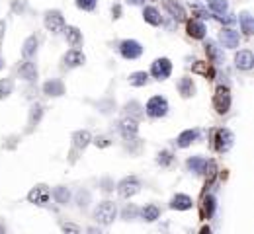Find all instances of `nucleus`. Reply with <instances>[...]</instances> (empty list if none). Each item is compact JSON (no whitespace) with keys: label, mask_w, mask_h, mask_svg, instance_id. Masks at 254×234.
<instances>
[{"label":"nucleus","mask_w":254,"mask_h":234,"mask_svg":"<svg viewBox=\"0 0 254 234\" xmlns=\"http://www.w3.org/2000/svg\"><path fill=\"white\" fill-rule=\"evenodd\" d=\"M127 110H131L135 116H139V104H137V102H131V104H127Z\"/></svg>","instance_id":"a19ab883"},{"label":"nucleus","mask_w":254,"mask_h":234,"mask_svg":"<svg viewBox=\"0 0 254 234\" xmlns=\"http://www.w3.org/2000/svg\"><path fill=\"white\" fill-rule=\"evenodd\" d=\"M143 18H145V22H149V24H152V26H158V24L162 22V18H160L158 10H156V8H152V6H147V8L143 10Z\"/></svg>","instance_id":"393cba45"},{"label":"nucleus","mask_w":254,"mask_h":234,"mask_svg":"<svg viewBox=\"0 0 254 234\" xmlns=\"http://www.w3.org/2000/svg\"><path fill=\"white\" fill-rule=\"evenodd\" d=\"M115 215H117V207H115L113 201H104V203H100L96 207V211H94V219L100 225H111L113 219H115Z\"/></svg>","instance_id":"f257e3e1"},{"label":"nucleus","mask_w":254,"mask_h":234,"mask_svg":"<svg viewBox=\"0 0 254 234\" xmlns=\"http://www.w3.org/2000/svg\"><path fill=\"white\" fill-rule=\"evenodd\" d=\"M4 29H6V24L0 20V39H2V35H4Z\"/></svg>","instance_id":"a18cd8bd"},{"label":"nucleus","mask_w":254,"mask_h":234,"mask_svg":"<svg viewBox=\"0 0 254 234\" xmlns=\"http://www.w3.org/2000/svg\"><path fill=\"white\" fill-rule=\"evenodd\" d=\"M119 51H121V55L125 58H137V57H141L143 47H141V43L135 41V39H125V41L121 43Z\"/></svg>","instance_id":"1a4fd4ad"},{"label":"nucleus","mask_w":254,"mask_h":234,"mask_svg":"<svg viewBox=\"0 0 254 234\" xmlns=\"http://www.w3.org/2000/svg\"><path fill=\"white\" fill-rule=\"evenodd\" d=\"M53 197H55V201L57 203H61V205H67L69 203V199H71V191L67 189V187H55L53 189Z\"/></svg>","instance_id":"bb28decb"},{"label":"nucleus","mask_w":254,"mask_h":234,"mask_svg":"<svg viewBox=\"0 0 254 234\" xmlns=\"http://www.w3.org/2000/svg\"><path fill=\"white\" fill-rule=\"evenodd\" d=\"M43 92H45L47 96L59 98V96H63V94H65V86H63V82H61V80H49V82H45V84H43Z\"/></svg>","instance_id":"f3484780"},{"label":"nucleus","mask_w":254,"mask_h":234,"mask_svg":"<svg viewBox=\"0 0 254 234\" xmlns=\"http://www.w3.org/2000/svg\"><path fill=\"white\" fill-rule=\"evenodd\" d=\"M147 82H149V74L143 72V70L133 72V74L129 76V84H131V86H145Z\"/></svg>","instance_id":"7c9ffc66"},{"label":"nucleus","mask_w":254,"mask_h":234,"mask_svg":"<svg viewBox=\"0 0 254 234\" xmlns=\"http://www.w3.org/2000/svg\"><path fill=\"white\" fill-rule=\"evenodd\" d=\"M205 158H200V156H194V158H190L188 160V170H192V172H196V174H202L203 172V166H205Z\"/></svg>","instance_id":"473e14b6"},{"label":"nucleus","mask_w":254,"mask_h":234,"mask_svg":"<svg viewBox=\"0 0 254 234\" xmlns=\"http://www.w3.org/2000/svg\"><path fill=\"white\" fill-rule=\"evenodd\" d=\"M194 72H200L203 76H207V78H213L215 76V72H213V68L207 64V62H202V60H198L196 64H194Z\"/></svg>","instance_id":"72a5a7b5"},{"label":"nucleus","mask_w":254,"mask_h":234,"mask_svg":"<svg viewBox=\"0 0 254 234\" xmlns=\"http://www.w3.org/2000/svg\"><path fill=\"white\" fill-rule=\"evenodd\" d=\"M215 211V197L213 195H207L203 199V205H202V219H209Z\"/></svg>","instance_id":"a878e982"},{"label":"nucleus","mask_w":254,"mask_h":234,"mask_svg":"<svg viewBox=\"0 0 254 234\" xmlns=\"http://www.w3.org/2000/svg\"><path fill=\"white\" fill-rule=\"evenodd\" d=\"M233 141H235V135L229 129H219L215 133V148H217V152H227L233 146Z\"/></svg>","instance_id":"39448f33"},{"label":"nucleus","mask_w":254,"mask_h":234,"mask_svg":"<svg viewBox=\"0 0 254 234\" xmlns=\"http://www.w3.org/2000/svg\"><path fill=\"white\" fill-rule=\"evenodd\" d=\"M63 233L65 234H80V231H78V227L67 223V225H63Z\"/></svg>","instance_id":"ea45409f"},{"label":"nucleus","mask_w":254,"mask_h":234,"mask_svg":"<svg viewBox=\"0 0 254 234\" xmlns=\"http://www.w3.org/2000/svg\"><path fill=\"white\" fill-rule=\"evenodd\" d=\"M12 92V80H0V100L8 98Z\"/></svg>","instance_id":"f704fd0d"},{"label":"nucleus","mask_w":254,"mask_h":234,"mask_svg":"<svg viewBox=\"0 0 254 234\" xmlns=\"http://www.w3.org/2000/svg\"><path fill=\"white\" fill-rule=\"evenodd\" d=\"M156 160H158V164H160V166H168V164L172 162V154H170V152H160Z\"/></svg>","instance_id":"e433bc0d"},{"label":"nucleus","mask_w":254,"mask_h":234,"mask_svg":"<svg viewBox=\"0 0 254 234\" xmlns=\"http://www.w3.org/2000/svg\"><path fill=\"white\" fill-rule=\"evenodd\" d=\"M86 234H102V231H98V229H94V227H92V229H88V231H86Z\"/></svg>","instance_id":"49530a36"},{"label":"nucleus","mask_w":254,"mask_h":234,"mask_svg":"<svg viewBox=\"0 0 254 234\" xmlns=\"http://www.w3.org/2000/svg\"><path fill=\"white\" fill-rule=\"evenodd\" d=\"M76 6L80 10H94L96 8V0H76Z\"/></svg>","instance_id":"c9c22d12"},{"label":"nucleus","mask_w":254,"mask_h":234,"mask_svg":"<svg viewBox=\"0 0 254 234\" xmlns=\"http://www.w3.org/2000/svg\"><path fill=\"white\" fill-rule=\"evenodd\" d=\"M88 199H90L88 191H78V205L80 207H86L88 205Z\"/></svg>","instance_id":"58836bf2"},{"label":"nucleus","mask_w":254,"mask_h":234,"mask_svg":"<svg viewBox=\"0 0 254 234\" xmlns=\"http://www.w3.org/2000/svg\"><path fill=\"white\" fill-rule=\"evenodd\" d=\"M178 90H180V94H182L184 98H190V96H194V92H196L194 80H192V78H188V76H184V78L178 82Z\"/></svg>","instance_id":"aec40b11"},{"label":"nucleus","mask_w":254,"mask_h":234,"mask_svg":"<svg viewBox=\"0 0 254 234\" xmlns=\"http://www.w3.org/2000/svg\"><path fill=\"white\" fill-rule=\"evenodd\" d=\"M196 139H198V131H196V129H188V131L180 133V137H178V146H180V148H186V146H190Z\"/></svg>","instance_id":"412c9836"},{"label":"nucleus","mask_w":254,"mask_h":234,"mask_svg":"<svg viewBox=\"0 0 254 234\" xmlns=\"http://www.w3.org/2000/svg\"><path fill=\"white\" fill-rule=\"evenodd\" d=\"M188 35L194 37V39H202L205 35V26L200 20H190L188 22Z\"/></svg>","instance_id":"a211bd4d"},{"label":"nucleus","mask_w":254,"mask_h":234,"mask_svg":"<svg viewBox=\"0 0 254 234\" xmlns=\"http://www.w3.org/2000/svg\"><path fill=\"white\" fill-rule=\"evenodd\" d=\"M137 129H139V125H137V121L131 119V117H125V119L119 123V131H121V135H123L125 139H133V137L137 135Z\"/></svg>","instance_id":"f8f14e48"},{"label":"nucleus","mask_w":254,"mask_h":234,"mask_svg":"<svg viewBox=\"0 0 254 234\" xmlns=\"http://www.w3.org/2000/svg\"><path fill=\"white\" fill-rule=\"evenodd\" d=\"M37 45H39V41H37V37H36V35L28 37V39H26V43H24L22 55H24L26 58H30L32 55H36V51H37Z\"/></svg>","instance_id":"5701e85b"},{"label":"nucleus","mask_w":254,"mask_h":234,"mask_svg":"<svg viewBox=\"0 0 254 234\" xmlns=\"http://www.w3.org/2000/svg\"><path fill=\"white\" fill-rule=\"evenodd\" d=\"M45 28L53 33H59V31L65 29V18L61 16V12L51 10V12L45 14Z\"/></svg>","instance_id":"0eeeda50"},{"label":"nucleus","mask_w":254,"mask_h":234,"mask_svg":"<svg viewBox=\"0 0 254 234\" xmlns=\"http://www.w3.org/2000/svg\"><path fill=\"white\" fill-rule=\"evenodd\" d=\"M92 141V135L88 131H76L73 135V143H74V148H86Z\"/></svg>","instance_id":"6ab92c4d"},{"label":"nucleus","mask_w":254,"mask_h":234,"mask_svg":"<svg viewBox=\"0 0 254 234\" xmlns=\"http://www.w3.org/2000/svg\"><path fill=\"white\" fill-rule=\"evenodd\" d=\"M219 39H221V43H223V47H227V49H235V47H239V43H241V37H239V31H235V29H223L221 33H219Z\"/></svg>","instance_id":"9d476101"},{"label":"nucleus","mask_w":254,"mask_h":234,"mask_svg":"<svg viewBox=\"0 0 254 234\" xmlns=\"http://www.w3.org/2000/svg\"><path fill=\"white\" fill-rule=\"evenodd\" d=\"M192 205H194L192 197H188V195H184V193L174 195L172 201H170V207L176 209V211H188V209H192Z\"/></svg>","instance_id":"ddd939ff"},{"label":"nucleus","mask_w":254,"mask_h":234,"mask_svg":"<svg viewBox=\"0 0 254 234\" xmlns=\"http://www.w3.org/2000/svg\"><path fill=\"white\" fill-rule=\"evenodd\" d=\"M235 64L241 70H251L254 66V55L251 51H239L237 57H235Z\"/></svg>","instance_id":"9b49d317"},{"label":"nucleus","mask_w":254,"mask_h":234,"mask_svg":"<svg viewBox=\"0 0 254 234\" xmlns=\"http://www.w3.org/2000/svg\"><path fill=\"white\" fill-rule=\"evenodd\" d=\"M164 8L170 12V16H172L176 22L186 20V12H184V8H182L176 0H164Z\"/></svg>","instance_id":"2eb2a0df"},{"label":"nucleus","mask_w":254,"mask_h":234,"mask_svg":"<svg viewBox=\"0 0 254 234\" xmlns=\"http://www.w3.org/2000/svg\"><path fill=\"white\" fill-rule=\"evenodd\" d=\"M65 35H67V39H69L71 45H80L82 43V33L76 28H67L65 29Z\"/></svg>","instance_id":"c756f323"},{"label":"nucleus","mask_w":254,"mask_h":234,"mask_svg":"<svg viewBox=\"0 0 254 234\" xmlns=\"http://www.w3.org/2000/svg\"><path fill=\"white\" fill-rule=\"evenodd\" d=\"M200 234H213V233H211V229H209V227H203L202 231H200Z\"/></svg>","instance_id":"de8ad7c7"},{"label":"nucleus","mask_w":254,"mask_h":234,"mask_svg":"<svg viewBox=\"0 0 254 234\" xmlns=\"http://www.w3.org/2000/svg\"><path fill=\"white\" fill-rule=\"evenodd\" d=\"M111 12L115 14L113 18H119V14H121V8H119V6H113V10H111Z\"/></svg>","instance_id":"c03bdc74"},{"label":"nucleus","mask_w":254,"mask_h":234,"mask_svg":"<svg viewBox=\"0 0 254 234\" xmlns=\"http://www.w3.org/2000/svg\"><path fill=\"white\" fill-rule=\"evenodd\" d=\"M129 2H131V4H141L143 0H129Z\"/></svg>","instance_id":"09e8293b"},{"label":"nucleus","mask_w":254,"mask_h":234,"mask_svg":"<svg viewBox=\"0 0 254 234\" xmlns=\"http://www.w3.org/2000/svg\"><path fill=\"white\" fill-rule=\"evenodd\" d=\"M207 4H209V8L215 12V14H227V10H229V2L227 0H207Z\"/></svg>","instance_id":"2f4dec72"},{"label":"nucleus","mask_w":254,"mask_h":234,"mask_svg":"<svg viewBox=\"0 0 254 234\" xmlns=\"http://www.w3.org/2000/svg\"><path fill=\"white\" fill-rule=\"evenodd\" d=\"M0 234H4V229H2V227H0Z\"/></svg>","instance_id":"3c124183"},{"label":"nucleus","mask_w":254,"mask_h":234,"mask_svg":"<svg viewBox=\"0 0 254 234\" xmlns=\"http://www.w3.org/2000/svg\"><path fill=\"white\" fill-rule=\"evenodd\" d=\"M194 12H196L198 16H202V18H209V16H207V12H203L200 6H194Z\"/></svg>","instance_id":"79ce46f5"},{"label":"nucleus","mask_w":254,"mask_h":234,"mask_svg":"<svg viewBox=\"0 0 254 234\" xmlns=\"http://www.w3.org/2000/svg\"><path fill=\"white\" fill-rule=\"evenodd\" d=\"M18 72H20V76H22L24 80H36V78H37V68H36V64H34L32 60H24V62L18 66Z\"/></svg>","instance_id":"4468645a"},{"label":"nucleus","mask_w":254,"mask_h":234,"mask_svg":"<svg viewBox=\"0 0 254 234\" xmlns=\"http://www.w3.org/2000/svg\"><path fill=\"white\" fill-rule=\"evenodd\" d=\"M147 116L149 117H164L168 112V102L162 98V96H152L151 100L147 102Z\"/></svg>","instance_id":"20e7f679"},{"label":"nucleus","mask_w":254,"mask_h":234,"mask_svg":"<svg viewBox=\"0 0 254 234\" xmlns=\"http://www.w3.org/2000/svg\"><path fill=\"white\" fill-rule=\"evenodd\" d=\"M49 189L45 187V185H36L30 193H28V199H30V203H34V205H47L49 203Z\"/></svg>","instance_id":"6e6552de"},{"label":"nucleus","mask_w":254,"mask_h":234,"mask_svg":"<svg viewBox=\"0 0 254 234\" xmlns=\"http://www.w3.org/2000/svg\"><path fill=\"white\" fill-rule=\"evenodd\" d=\"M239 20H241V28H243V31H245L247 35H251V33L254 31V20H253V16H251L249 12H243Z\"/></svg>","instance_id":"c85d7f7f"},{"label":"nucleus","mask_w":254,"mask_h":234,"mask_svg":"<svg viewBox=\"0 0 254 234\" xmlns=\"http://www.w3.org/2000/svg\"><path fill=\"white\" fill-rule=\"evenodd\" d=\"M151 72L152 76L156 78V80H166L168 76H170V72H172V62L168 60V58H156L154 62H152L151 66Z\"/></svg>","instance_id":"423d86ee"},{"label":"nucleus","mask_w":254,"mask_h":234,"mask_svg":"<svg viewBox=\"0 0 254 234\" xmlns=\"http://www.w3.org/2000/svg\"><path fill=\"white\" fill-rule=\"evenodd\" d=\"M2 66H4V58L0 57V68H2Z\"/></svg>","instance_id":"8fccbe9b"},{"label":"nucleus","mask_w":254,"mask_h":234,"mask_svg":"<svg viewBox=\"0 0 254 234\" xmlns=\"http://www.w3.org/2000/svg\"><path fill=\"white\" fill-rule=\"evenodd\" d=\"M96 145H100V146H108L109 143H108V139H96Z\"/></svg>","instance_id":"37998d69"},{"label":"nucleus","mask_w":254,"mask_h":234,"mask_svg":"<svg viewBox=\"0 0 254 234\" xmlns=\"http://www.w3.org/2000/svg\"><path fill=\"white\" fill-rule=\"evenodd\" d=\"M141 217H143V221L152 223V221H156V219L160 217V209H158V207H154V205H147V207L141 211Z\"/></svg>","instance_id":"cd10ccee"},{"label":"nucleus","mask_w":254,"mask_h":234,"mask_svg":"<svg viewBox=\"0 0 254 234\" xmlns=\"http://www.w3.org/2000/svg\"><path fill=\"white\" fill-rule=\"evenodd\" d=\"M135 215H137V207L129 205V207H125V209H123V219H125V221H131V219H135Z\"/></svg>","instance_id":"4c0bfd02"},{"label":"nucleus","mask_w":254,"mask_h":234,"mask_svg":"<svg viewBox=\"0 0 254 234\" xmlns=\"http://www.w3.org/2000/svg\"><path fill=\"white\" fill-rule=\"evenodd\" d=\"M139 189H141V183H139V179L133 177V176H129V177H125V179H121V181L117 183V193H119V197H123V199L133 197L135 193H139Z\"/></svg>","instance_id":"7ed1b4c3"},{"label":"nucleus","mask_w":254,"mask_h":234,"mask_svg":"<svg viewBox=\"0 0 254 234\" xmlns=\"http://www.w3.org/2000/svg\"><path fill=\"white\" fill-rule=\"evenodd\" d=\"M65 64L67 66H80L82 62H84V55L80 53V51H76V49H73V51H69L67 55H65Z\"/></svg>","instance_id":"4be33fe9"},{"label":"nucleus","mask_w":254,"mask_h":234,"mask_svg":"<svg viewBox=\"0 0 254 234\" xmlns=\"http://www.w3.org/2000/svg\"><path fill=\"white\" fill-rule=\"evenodd\" d=\"M205 53H207V57H209L211 62H221L223 60V53L219 51V47L213 41H207L205 43Z\"/></svg>","instance_id":"b1692460"},{"label":"nucleus","mask_w":254,"mask_h":234,"mask_svg":"<svg viewBox=\"0 0 254 234\" xmlns=\"http://www.w3.org/2000/svg\"><path fill=\"white\" fill-rule=\"evenodd\" d=\"M213 108H215V112L219 116H225L229 112V108H231V92H229V88H225V86L217 88V92L213 96Z\"/></svg>","instance_id":"f03ea898"},{"label":"nucleus","mask_w":254,"mask_h":234,"mask_svg":"<svg viewBox=\"0 0 254 234\" xmlns=\"http://www.w3.org/2000/svg\"><path fill=\"white\" fill-rule=\"evenodd\" d=\"M43 116V106L41 104H34L32 110H30V119H28V131H34V127L39 125Z\"/></svg>","instance_id":"dca6fc26"}]
</instances>
